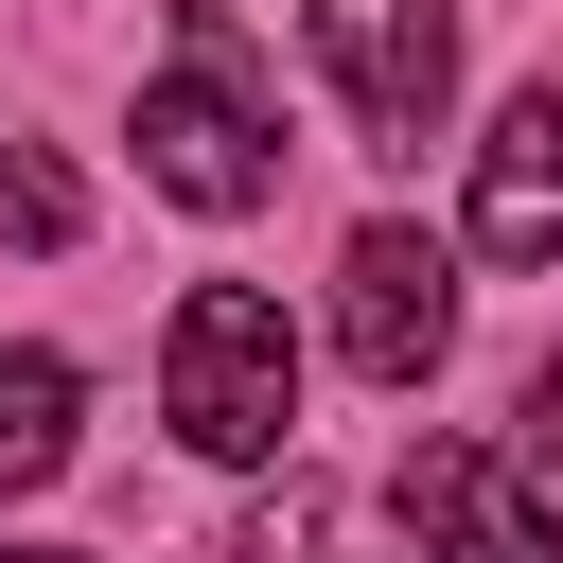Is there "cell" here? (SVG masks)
Returning <instances> with one entry per match:
<instances>
[{
  "instance_id": "cell-1",
  "label": "cell",
  "mask_w": 563,
  "mask_h": 563,
  "mask_svg": "<svg viewBox=\"0 0 563 563\" xmlns=\"http://www.w3.org/2000/svg\"><path fill=\"white\" fill-rule=\"evenodd\" d=\"M141 176L176 194V211H264L282 194V123H264V88H246V35L194 0L176 18V53L141 70Z\"/></svg>"
},
{
  "instance_id": "cell-2",
  "label": "cell",
  "mask_w": 563,
  "mask_h": 563,
  "mask_svg": "<svg viewBox=\"0 0 563 563\" xmlns=\"http://www.w3.org/2000/svg\"><path fill=\"white\" fill-rule=\"evenodd\" d=\"M158 405H176L194 457L264 475V457L299 440V334H282V299H264V282H194L176 334H158Z\"/></svg>"
},
{
  "instance_id": "cell-3",
  "label": "cell",
  "mask_w": 563,
  "mask_h": 563,
  "mask_svg": "<svg viewBox=\"0 0 563 563\" xmlns=\"http://www.w3.org/2000/svg\"><path fill=\"white\" fill-rule=\"evenodd\" d=\"M299 53L369 123V158H422L440 106H457V0H299Z\"/></svg>"
},
{
  "instance_id": "cell-4",
  "label": "cell",
  "mask_w": 563,
  "mask_h": 563,
  "mask_svg": "<svg viewBox=\"0 0 563 563\" xmlns=\"http://www.w3.org/2000/svg\"><path fill=\"white\" fill-rule=\"evenodd\" d=\"M334 352H352L369 387H422V369L457 352V246H440V229H352V246H334Z\"/></svg>"
},
{
  "instance_id": "cell-5",
  "label": "cell",
  "mask_w": 563,
  "mask_h": 563,
  "mask_svg": "<svg viewBox=\"0 0 563 563\" xmlns=\"http://www.w3.org/2000/svg\"><path fill=\"white\" fill-rule=\"evenodd\" d=\"M387 510L440 545V563H563V528H545V493L493 457V440H422L405 475H387Z\"/></svg>"
},
{
  "instance_id": "cell-6",
  "label": "cell",
  "mask_w": 563,
  "mask_h": 563,
  "mask_svg": "<svg viewBox=\"0 0 563 563\" xmlns=\"http://www.w3.org/2000/svg\"><path fill=\"white\" fill-rule=\"evenodd\" d=\"M457 229H475L493 264H563V70L493 106V141H475V211H457Z\"/></svg>"
},
{
  "instance_id": "cell-7",
  "label": "cell",
  "mask_w": 563,
  "mask_h": 563,
  "mask_svg": "<svg viewBox=\"0 0 563 563\" xmlns=\"http://www.w3.org/2000/svg\"><path fill=\"white\" fill-rule=\"evenodd\" d=\"M70 352H0V493H53L70 475Z\"/></svg>"
},
{
  "instance_id": "cell-8",
  "label": "cell",
  "mask_w": 563,
  "mask_h": 563,
  "mask_svg": "<svg viewBox=\"0 0 563 563\" xmlns=\"http://www.w3.org/2000/svg\"><path fill=\"white\" fill-rule=\"evenodd\" d=\"M70 229H88V176L53 141H0V246H70Z\"/></svg>"
},
{
  "instance_id": "cell-9",
  "label": "cell",
  "mask_w": 563,
  "mask_h": 563,
  "mask_svg": "<svg viewBox=\"0 0 563 563\" xmlns=\"http://www.w3.org/2000/svg\"><path fill=\"white\" fill-rule=\"evenodd\" d=\"M510 475H563V352H545L528 405H510Z\"/></svg>"
},
{
  "instance_id": "cell-10",
  "label": "cell",
  "mask_w": 563,
  "mask_h": 563,
  "mask_svg": "<svg viewBox=\"0 0 563 563\" xmlns=\"http://www.w3.org/2000/svg\"><path fill=\"white\" fill-rule=\"evenodd\" d=\"M0 563H88V545H0Z\"/></svg>"
}]
</instances>
